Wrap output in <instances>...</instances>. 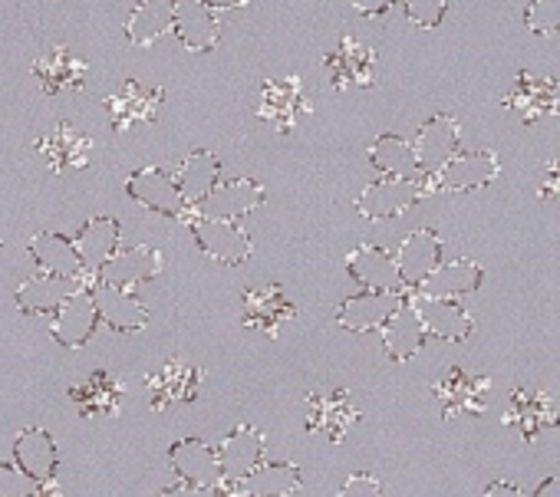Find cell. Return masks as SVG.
<instances>
[{
    "mask_svg": "<svg viewBox=\"0 0 560 497\" xmlns=\"http://www.w3.org/2000/svg\"><path fill=\"white\" fill-rule=\"evenodd\" d=\"M201 4H208L214 11H234V8H244L247 0H201Z\"/></svg>",
    "mask_w": 560,
    "mask_h": 497,
    "instance_id": "obj_46",
    "label": "cell"
},
{
    "mask_svg": "<svg viewBox=\"0 0 560 497\" xmlns=\"http://www.w3.org/2000/svg\"><path fill=\"white\" fill-rule=\"evenodd\" d=\"M224 484H237L264 461V431L254 425H237L214 451Z\"/></svg>",
    "mask_w": 560,
    "mask_h": 497,
    "instance_id": "obj_15",
    "label": "cell"
},
{
    "mask_svg": "<svg viewBox=\"0 0 560 497\" xmlns=\"http://www.w3.org/2000/svg\"><path fill=\"white\" fill-rule=\"evenodd\" d=\"M0 251H4V244H0Z\"/></svg>",
    "mask_w": 560,
    "mask_h": 497,
    "instance_id": "obj_48",
    "label": "cell"
},
{
    "mask_svg": "<svg viewBox=\"0 0 560 497\" xmlns=\"http://www.w3.org/2000/svg\"><path fill=\"white\" fill-rule=\"evenodd\" d=\"M439 264H442V240L435 230H412L399 244L396 268H399V277L409 291H416Z\"/></svg>",
    "mask_w": 560,
    "mask_h": 497,
    "instance_id": "obj_25",
    "label": "cell"
},
{
    "mask_svg": "<svg viewBox=\"0 0 560 497\" xmlns=\"http://www.w3.org/2000/svg\"><path fill=\"white\" fill-rule=\"evenodd\" d=\"M264 185L254 178H231V181H218L198 204H195V217H221V221H241L250 211H257L264 204Z\"/></svg>",
    "mask_w": 560,
    "mask_h": 497,
    "instance_id": "obj_6",
    "label": "cell"
},
{
    "mask_svg": "<svg viewBox=\"0 0 560 497\" xmlns=\"http://www.w3.org/2000/svg\"><path fill=\"white\" fill-rule=\"evenodd\" d=\"M422 194H425L422 175H419V178L383 175L380 181H373V185L363 188V194L357 198V211H360L363 217H370V221H386V217L406 214Z\"/></svg>",
    "mask_w": 560,
    "mask_h": 497,
    "instance_id": "obj_4",
    "label": "cell"
},
{
    "mask_svg": "<svg viewBox=\"0 0 560 497\" xmlns=\"http://www.w3.org/2000/svg\"><path fill=\"white\" fill-rule=\"evenodd\" d=\"M122 382L109 372H93L80 386L70 389V399L80 405L83 418H100V415H116L122 409Z\"/></svg>",
    "mask_w": 560,
    "mask_h": 497,
    "instance_id": "obj_35",
    "label": "cell"
},
{
    "mask_svg": "<svg viewBox=\"0 0 560 497\" xmlns=\"http://www.w3.org/2000/svg\"><path fill=\"white\" fill-rule=\"evenodd\" d=\"M380 333H383V350H386V356L393 363H409L422 350V343H425V327H422L419 313L412 310V304H402L380 327Z\"/></svg>",
    "mask_w": 560,
    "mask_h": 497,
    "instance_id": "obj_33",
    "label": "cell"
},
{
    "mask_svg": "<svg viewBox=\"0 0 560 497\" xmlns=\"http://www.w3.org/2000/svg\"><path fill=\"white\" fill-rule=\"evenodd\" d=\"M96 323H100V313H96V304H93V297H90V291H86V284H83L77 294H70V297L54 310V327H50V333H54V340H57L60 346L80 350V346L90 343Z\"/></svg>",
    "mask_w": 560,
    "mask_h": 497,
    "instance_id": "obj_19",
    "label": "cell"
},
{
    "mask_svg": "<svg viewBox=\"0 0 560 497\" xmlns=\"http://www.w3.org/2000/svg\"><path fill=\"white\" fill-rule=\"evenodd\" d=\"M380 490H383V484H380L373 474L357 471V474H350L347 484L340 487V497H376Z\"/></svg>",
    "mask_w": 560,
    "mask_h": 497,
    "instance_id": "obj_42",
    "label": "cell"
},
{
    "mask_svg": "<svg viewBox=\"0 0 560 497\" xmlns=\"http://www.w3.org/2000/svg\"><path fill=\"white\" fill-rule=\"evenodd\" d=\"M168 468L175 471V477L188 487V494H205L214 490L221 484V471H218V458L214 451L198 441V438H182L172 445L168 451Z\"/></svg>",
    "mask_w": 560,
    "mask_h": 497,
    "instance_id": "obj_8",
    "label": "cell"
},
{
    "mask_svg": "<svg viewBox=\"0 0 560 497\" xmlns=\"http://www.w3.org/2000/svg\"><path fill=\"white\" fill-rule=\"evenodd\" d=\"M360 409L347 389H330V392H314L307 395V431H320L330 441H343L347 431L357 425Z\"/></svg>",
    "mask_w": 560,
    "mask_h": 497,
    "instance_id": "obj_9",
    "label": "cell"
},
{
    "mask_svg": "<svg viewBox=\"0 0 560 497\" xmlns=\"http://www.w3.org/2000/svg\"><path fill=\"white\" fill-rule=\"evenodd\" d=\"M537 194H540L544 201H553V204L560 208V158H553V162L544 168V178H540Z\"/></svg>",
    "mask_w": 560,
    "mask_h": 497,
    "instance_id": "obj_43",
    "label": "cell"
},
{
    "mask_svg": "<svg viewBox=\"0 0 560 497\" xmlns=\"http://www.w3.org/2000/svg\"><path fill=\"white\" fill-rule=\"evenodd\" d=\"M347 271L366 291H389V294H406L409 291L402 284V277H399L396 258L386 255L383 247H373V244L353 247V251L347 255Z\"/></svg>",
    "mask_w": 560,
    "mask_h": 497,
    "instance_id": "obj_17",
    "label": "cell"
},
{
    "mask_svg": "<svg viewBox=\"0 0 560 497\" xmlns=\"http://www.w3.org/2000/svg\"><path fill=\"white\" fill-rule=\"evenodd\" d=\"M27 494H40V484L14 464H0V497H27Z\"/></svg>",
    "mask_w": 560,
    "mask_h": 497,
    "instance_id": "obj_41",
    "label": "cell"
},
{
    "mask_svg": "<svg viewBox=\"0 0 560 497\" xmlns=\"http://www.w3.org/2000/svg\"><path fill=\"white\" fill-rule=\"evenodd\" d=\"M191 234L198 240L201 251L228 268H237L250 258L254 244L250 234L237 224V221H221V217H195L191 221Z\"/></svg>",
    "mask_w": 560,
    "mask_h": 497,
    "instance_id": "obj_3",
    "label": "cell"
},
{
    "mask_svg": "<svg viewBox=\"0 0 560 497\" xmlns=\"http://www.w3.org/2000/svg\"><path fill=\"white\" fill-rule=\"evenodd\" d=\"M504 425L517 428L521 438H524L527 445H534L544 431L557 428V409H553V402L547 399V392L517 386V389L511 392V402H508V412H504Z\"/></svg>",
    "mask_w": 560,
    "mask_h": 497,
    "instance_id": "obj_13",
    "label": "cell"
},
{
    "mask_svg": "<svg viewBox=\"0 0 560 497\" xmlns=\"http://www.w3.org/2000/svg\"><path fill=\"white\" fill-rule=\"evenodd\" d=\"M172 21H175V0H139L126 21V37L132 47H152L172 31Z\"/></svg>",
    "mask_w": 560,
    "mask_h": 497,
    "instance_id": "obj_34",
    "label": "cell"
},
{
    "mask_svg": "<svg viewBox=\"0 0 560 497\" xmlns=\"http://www.w3.org/2000/svg\"><path fill=\"white\" fill-rule=\"evenodd\" d=\"M553 494H560V477H547L534 487V497H553Z\"/></svg>",
    "mask_w": 560,
    "mask_h": 497,
    "instance_id": "obj_45",
    "label": "cell"
},
{
    "mask_svg": "<svg viewBox=\"0 0 560 497\" xmlns=\"http://www.w3.org/2000/svg\"><path fill=\"white\" fill-rule=\"evenodd\" d=\"M524 24L537 37H550L560 31V0H530Z\"/></svg>",
    "mask_w": 560,
    "mask_h": 497,
    "instance_id": "obj_39",
    "label": "cell"
},
{
    "mask_svg": "<svg viewBox=\"0 0 560 497\" xmlns=\"http://www.w3.org/2000/svg\"><path fill=\"white\" fill-rule=\"evenodd\" d=\"M508 109H514L521 116L524 126H534L544 116H557L560 113V96H557V80L550 76H534V73H521L514 90L504 99Z\"/></svg>",
    "mask_w": 560,
    "mask_h": 497,
    "instance_id": "obj_23",
    "label": "cell"
},
{
    "mask_svg": "<svg viewBox=\"0 0 560 497\" xmlns=\"http://www.w3.org/2000/svg\"><path fill=\"white\" fill-rule=\"evenodd\" d=\"M172 34L178 37V44L191 54H205L214 50L221 40V21L218 11L201 4V0H175V21H172Z\"/></svg>",
    "mask_w": 560,
    "mask_h": 497,
    "instance_id": "obj_14",
    "label": "cell"
},
{
    "mask_svg": "<svg viewBox=\"0 0 560 497\" xmlns=\"http://www.w3.org/2000/svg\"><path fill=\"white\" fill-rule=\"evenodd\" d=\"M370 162L380 175H396V178H419V165H416V152L412 142L402 135H380L370 145Z\"/></svg>",
    "mask_w": 560,
    "mask_h": 497,
    "instance_id": "obj_38",
    "label": "cell"
},
{
    "mask_svg": "<svg viewBox=\"0 0 560 497\" xmlns=\"http://www.w3.org/2000/svg\"><path fill=\"white\" fill-rule=\"evenodd\" d=\"M93 304H96V313L100 320L116 330V333H139L145 323H149V310L145 304L129 291V287H116V284H106V281H90L86 284Z\"/></svg>",
    "mask_w": 560,
    "mask_h": 497,
    "instance_id": "obj_7",
    "label": "cell"
},
{
    "mask_svg": "<svg viewBox=\"0 0 560 497\" xmlns=\"http://www.w3.org/2000/svg\"><path fill=\"white\" fill-rule=\"evenodd\" d=\"M406 304L402 294L389 291H363L337 307V323L350 333H373L380 330L399 307Z\"/></svg>",
    "mask_w": 560,
    "mask_h": 497,
    "instance_id": "obj_18",
    "label": "cell"
},
{
    "mask_svg": "<svg viewBox=\"0 0 560 497\" xmlns=\"http://www.w3.org/2000/svg\"><path fill=\"white\" fill-rule=\"evenodd\" d=\"M501 165H498V155L494 152H455L435 175H422L429 185L425 194L432 191H475V188H485L498 178Z\"/></svg>",
    "mask_w": 560,
    "mask_h": 497,
    "instance_id": "obj_2",
    "label": "cell"
},
{
    "mask_svg": "<svg viewBox=\"0 0 560 497\" xmlns=\"http://www.w3.org/2000/svg\"><path fill=\"white\" fill-rule=\"evenodd\" d=\"M435 399L442 402V415L445 422L458 418V415H481L488 409V395H491V379L488 376H475L465 372L462 366L448 369L435 386H432Z\"/></svg>",
    "mask_w": 560,
    "mask_h": 497,
    "instance_id": "obj_5",
    "label": "cell"
},
{
    "mask_svg": "<svg viewBox=\"0 0 560 497\" xmlns=\"http://www.w3.org/2000/svg\"><path fill=\"white\" fill-rule=\"evenodd\" d=\"M218 171H221V162L214 158V152H205V149L191 152V155L178 165L175 185H178V191H182V198H185L188 208H195V204L218 185Z\"/></svg>",
    "mask_w": 560,
    "mask_h": 497,
    "instance_id": "obj_37",
    "label": "cell"
},
{
    "mask_svg": "<svg viewBox=\"0 0 560 497\" xmlns=\"http://www.w3.org/2000/svg\"><path fill=\"white\" fill-rule=\"evenodd\" d=\"M80 287H83V281L57 277V274L40 271L37 277L21 281V287H18V307H21V313H27V317L54 313V310H57L70 294H77Z\"/></svg>",
    "mask_w": 560,
    "mask_h": 497,
    "instance_id": "obj_28",
    "label": "cell"
},
{
    "mask_svg": "<svg viewBox=\"0 0 560 497\" xmlns=\"http://www.w3.org/2000/svg\"><path fill=\"white\" fill-rule=\"evenodd\" d=\"M162 274V251L149 244H136V247H116V255L96 271V281L116 284V287H139L149 284Z\"/></svg>",
    "mask_w": 560,
    "mask_h": 497,
    "instance_id": "obj_11",
    "label": "cell"
},
{
    "mask_svg": "<svg viewBox=\"0 0 560 497\" xmlns=\"http://www.w3.org/2000/svg\"><path fill=\"white\" fill-rule=\"evenodd\" d=\"M126 191L129 198H136L142 208L155 211V214H165V217H182L185 214V198L175 185V175L162 171V168H142V171H132L129 181H126Z\"/></svg>",
    "mask_w": 560,
    "mask_h": 497,
    "instance_id": "obj_20",
    "label": "cell"
},
{
    "mask_svg": "<svg viewBox=\"0 0 560 497\" xmlns=\"http://www.w3.org/2000/svg\"><path fill=\"white\" fill-rule=\"evenodd\" d=\"M458 122L452 116H432L412 139L416 165L422 175H435L455 152H458Z\"/></svg>",
    "mask_w": 560,
    "mask_h": 497,
    "instance_id": "obj_22",
    "label": "cell"
},
{
    "mask_svg": "<svg viewBox=\"0 0 560 497\" xmlns=\"http://www.w3.org/2000/svg\"><path fill=\"white\" fill-rule=\"evenodd\" d=\"M165 93L162 90H149L142 83H126L119 93L106 96V113L116 132H129L136 122H152L162 109Z\"/></svg>",
    "mask_w": 560,
    "mask_h": 497,
    "instance_id": "obj_24",
    "label": "cell"
},
{
    "mask_svg": "<svg viewBox=\"0 0 560 497\" xmlns=\"http://www.w3.org/2000/svg\"><path fill=\"white\" fill-rule=\"evenodd\" d=\"M393 4H396V0H353V8H357L363 17H380V14H386Z\"/></svg>",
    "mask_w": 560,
    "mask_h": 497,
    "instance_id": "obj_44",
    "label": "cell"
},
{
    "mask_svg": "<svg viewBox=\"0 0 560 497\" xmlns=\"http://www.w3.org/2000/svg\"><path fill=\"white\" fill-rule=\"evenodd\" d=\"M402 8L416 27H439L445 17L448 0H402Z\"/></svg>",
    "mask_w": 560,
    "mask_h": 497,
    "instance_id": "obj_40",
    "label": "cell"
},
{
    "mask_svg": "<svg viewBox=\"0 0 560 497\" xmlns=\"http://www.w3.org/2000/svg\"><path fill=\"white\" fill-rule=\"evenodd\" d=\"M31 258L40 271L47 274H57V277H73V281H83V261L77 255V247L70 237L63 234H54V230H40L34 234L31 240Z\"/></svg>",
    "mask_w": 560,
    "mask_h": 497,
    "instance_id": "obj_32",
    "label": "cell"
},
{
    "mask_svg": "<svg viewBox=\"0 0 560 497\" xmlns=\"http://www.w3.org/2000/svg\"><path fill=\"white\" fill-rule=\"evenodd\" d=\"M324 63H327L334 90H340V93L343 90H366L376 83V50L353 40V37H343L340 47Z\"/></svg>",
    "mask_w": 560,
    "mask_h": 497,
    "instance_id": "obj_10",
    "label": "cell"
},
{
    "mask_svg": "<svg viewBox=\"0 0 560 497\" xmlns=\"http://www.w3.org/2000/svg\"><path fill=\"white\" fill-rule=\"evenodd\" d=\"M311 113V99L304 93V83L298 76H284V80H267L260 86V99H257V119L267 122L273 132L288 135L298 129L301 116Z\"/></svg>",
    "mask_w": 560,
    "mask_h": 497,
    "instance_id": "obj_1",
    "label": "cell"
},
{
    "mask_svg": "<svg viewBox=\"0 0 560 497\" xmlns=\"http://www.w3.org/2000/svg\"><path fill=\"white\" fill-rule=\"evenodd\" d=\"M294 313H298L294 304L288 300V294L280 291L277 284L250 287L241 297V323L247 330H257V333H267V336H273L288 320H294Z\"/></svg>",
    "mask_w": 560,
    "mask_h": 497,
    "instance_id": "obj_16",
    "label": "cell"
},
{
    "mask_svg": "<svg viewBox=\"0 0 560 497\" xmlns=\"http://www.w3.org/2000/svg\"><path fill=\"white\" fill-rule=\"evenodd\" d=\"M412 310L419 313L422 327H425V336H439L445 343H465L471 336V317L465 307H458L455 300L448 297H425V294H416L412 297Z\"/></svg>",
    "mask_w": 560,
    "mask_h": 497,
    "instance_id": "obj_21",
    "label": "cell"
},
{
    "mask_svg": "<svg viewBox=\"0 0 560 497\" xmlns=\"http://www.w3.org/2000/svg\"><path fill=\"white\" fill-rule=\"evenodd\" d=\"M34 76L40 83V90L47 96H60V93H73L83 86L86 80V60L73 57L67 47H50L37 57L34 63Z\"/></svg>",
    "mask_w": 560,
    "mask_h": 497,
    "instance_id": "obj_27",
    "label": "cell"
},
{
    "mask_svg": "<svg viewBox=\"0 0 560 497\" xmlns=\"http://www.w3.org/2000/svg\"><path fill=\"white\" fill-rule=\"evenodd\" d=\"M228 490L250 494V497H284L301 490V468L298 464H257L247 477L237 484H228Z\"/></svg>",
    "mask_w": 560,
    "mask_h": 497,
    "instance_id": "obj_36",
    "label": "cell"
},
{
    "mask_svg": "<svg viewBox=\"0 0 560 497\" xmlns=\"http://www.w3.org/2000/svg\"><path fill=\"white\" fill-rule=\"evenodd\" d=\"M90 152H93V139L83 129H77L73 122H60V126H54L50 132H44L37 139V155L54 171L86 168L90 165Z\"/></svg>",
    "mask_w": 560,
    "mask_h": 497,
    "instance_id": "obj_12",
    "label": "cell"
},
{
    "mask_svg": "<svg viewBox=\"0 0 560 497\" xmlns=\"http://www.w3.org/2000/svg\"><path fill=\"white\" fill-rule=\"evenodd\" d=\"M485 494H488V497H494V494H511V497H521V487H514V484H488V487H485Z\"/></svg>",
    "mask_w": 560,
    "mask_h": 497,
    "instance_id": "obj_47",
    "label": "cell"
},
{
    "mask_svg": "<svg viewBox=\"0 0 560 497\" xmlns=\"http://www.w3.org/2000/svg\"><path fill=\"white\" fill-rule=\"evenodd\" d=\"M198 382H201V369H195L182 359L162 363L145 382L152 392V409H172V405L191 402L198 395Z\"/></svg>",
    "mask_w": 560,
    "mask_h": 497,
    "instance_id": "obj_26",
    "label": "cell"
},
{
    "mask_svg": "<svg viewBox=\"0 0 560 497\" xmlns=\"http://www.w3.org/2000/svg\"><path fill=\"white\" fill-rule=\"evenodd\" d=\"M485 281V271L468 261V258H458V261H448V264H439L419 287L416 294H425V297H448V300H458V297H468L481 287Z\"/></svg>",
    "mask_w": 560,
    "mask_h": 497,
    "instance_id": "obj_29",
    "label": "cell"
},
{
    "mask_svg": "<svg viewBox=\"0 0 560 497\" xmlns=\"http://www.w3.org/2000/svg\"><path fill=\"white\" fill-rule=\"evenodd\" d=\"M73 247H77V255L83 261V271H100L113 255H116V247H119V221L116 217H90L77 237H73Z\"/></svg>",
    "mask_w": 560,
    "mask_h": 497,
    "instance_id": "obj_30",
    "label": "cell"
},
{
    "mask_svg": "<svg viewBox=\"0 0 560 497\" xmlns=\"http://www.w3.org/2000/svg\"><path fill=\"white\" fill-rule=\"evenodd\" d=\"M14 458H18V468L37 484H47L57 474V461H60L57 441L50 438L47 428H24L14 441Z\"/></svg>",
    "mask_w": 560,
    "mask_h": 497,
    "instance_id": "obj_31",
    "label": "cell"
}]
</instances>
